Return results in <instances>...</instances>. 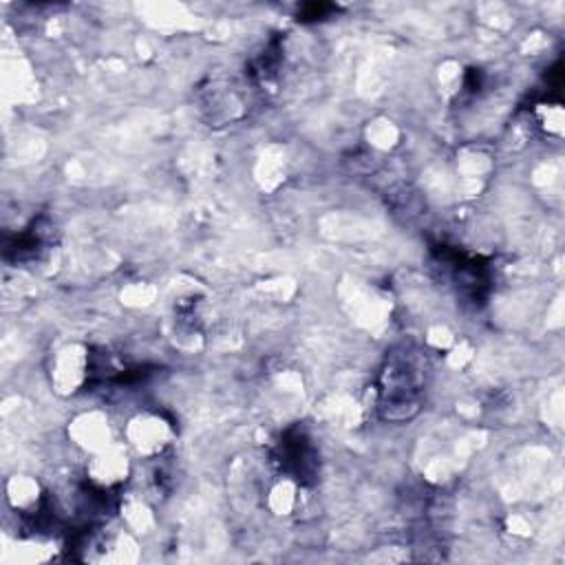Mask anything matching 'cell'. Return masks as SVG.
Returning <instances> with one entry per match:
<instances>
[{
    "label": "cell",
    "instance_id": "obj_1",
    "mask_svg": "<svg viewBox=\"0 0 565 565\" xmlns=\"http://www.w3.org/2000/svg\"><path fill=\"white\" fill-rule=\"evenodd\" d=\"M420 371L413 358L398 356L384 371L382 409L391 420H404L417 409Z\"/></svg>",
    "mask_w": 565,
    "mask_h": 565
},
{
    "label": "cell",
    "instance_id": "obj_2",
    "mask_svg": "<svg viewBox=\"0 0 565 565\" xmlns=\"http://www.w3.org/2000/svg\"><path fill=\"white\" fill-rule=\"evenodd\" d=\"M133 444L138 446L140 453L144 455H153L160 453L171 437V426L166 422H162L160 417H140L133 424Z\"/></svg>",
    "mask_w": 565,
    "mask_h": 565
}]
</instances>
